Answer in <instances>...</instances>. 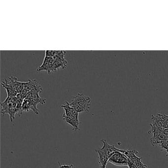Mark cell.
<instances>
[{"label": "cell", "instance_id": "cell-1", "mask_svg": "<svg viewBox=\"0 0 168 168\" xmlns=\"http://www.w3.org/2000/svg\"><path fill=\"white\" fill-rule=\"evenodd\" d=\"M90 102V97L79 93L74 96L69 103V105L73 107L78 113H81L89 112Z\"/></svg>", "mask_w": 168, "mask_h": 168}, {"label": "cell", "instance_id": "cell-2", "mask_svg": "<svg viewBox=\"0 0 168 168\" xmlns=\"http://www.w3.org/2000/svg\"><path fill=\"white\" fill-rule=\"evenodd\" d=\"M46 103V100L44 98L39 99H33L30 98H25L22 105L21 110L23 111L29 112L30 110H32L34 113L39 114V111L37 108L38 104L44 105Z\"/></svg>", "mask_w": 168, "mask_h": 168}, {"label": "cell", "instance_id": "cell-3", "mask_svg": "<svg viewBox=\"0 0 168 168\" xmlns=\"http://www.w3.org/2000/svg\"><path fill=\"white\" fill-rule=\"evenodd\" d=\"M18 81L17 78L14 76H10L2 81V85L7 90L8 97H15L17 95L16 87Z\"/></svg>", "mask_w": 168, "mask_h": 168}, {"label": "cell", "instance_id": "cell-4", "mask_svg": "<svg viewBox=\"0 0 168 168\" xmlns=\"http://www.w3.org/2000/svg\"><path fill=\"white\" fill-rule=\"evenodd\" d=\"M108 163L118 166H128V157L121 152H116L110 157Z\"/></svg>", "mask_w": 168, "mask_h": 168}, {"label": "cell", "instance_id": "cell-5", "mask_svg": "<svg viewBox=\"0 0 168 168\" xmlns=\"http://www.w3.org/2000/svg\"><path fill=\"white\" fill-rule=\"evenodd\" d=\"M95 151L99 155V163L100 167H106L109 158L107 155L105 146L103 145L102 148L96 149Z\"/></svg>", "mask_w": 168, "mask_h": 168}, {"label": "cell", "instance_id": "cell-6", "mask_svg": "<svg viewBox=\"0 0 168 168\" xmlns=\"http://www.w3.org/2000/svg\"><path fill=\"white\" fill-rule=\"evenodd\" d=\"M61 107L65 110V114L67 117H73L78 120V113L73 107L69 105V102L66 101L65 103L61 105Z\"/></svg>", "mask_w": 168, "mask_h": 168}, {"label": "cell", "instance_id": "cell-7", "mask_svg": "<svg viewBox=\"0 0 168 168\" xmlns=\"http://www.w3.org/2000/svg\"><path fill=\"white\" fill-rule=\"evenodd\" d=\"M101 141V142H103V146H105L107 155H108L109 159H110V157L112 156V155L115 153L116 152H120L123 154L125 152V150H121V149H117L113 145H110V144H108L107 142L105 139H102Z\"/></svg>", "mask_w": 168, "mask_h": 168}, {"label": "cell", "instance_id": "cell-8", "mask_svg": "<svg viewBox=\"0 0 168 168\" xmlns=\"http://www.w3.org/2000/svg\"><path fill=\"white\" fill-rule=\"evenodd\" d=\"M54 61V59L53 57H49L45 56L42 65L37 68V71L39 72L44 70V71H49V69L51 66V65L53 63Z\"/></svg>", "mask_w": 168, "mask_h": 168}, {"label": "cell", "instance_id": "cell-9", "mask_svg": "<svg viewBox=\"0 0 168 168\" xmlns=\"http://www.w3.org/2000/svg\"><path fill=\"white\" fill-rule=\"evenodd\" d=\"M63 119L65 120V121L69 124L71 125L73 127V130L77 131L79 130V126L80 122H79V120L76 119L73 117H67L66 115L64 113L63 114Z\"/></svg>", "mask_w": 168, "mask_h": 168}, {"label": "cell", "instance_id": "cell-10", "mask_svg": "<svg viewBox=\"0 0 168 168\" xmlns=\"http://www.w3.org/2000/svg\"><path fill=\"white\" fill-rule=\"evenodd\" d=\"M159 146L161 147L163 150H168V143L166 142H163L159 144Z\"/></svg>", "mask_w": 168, "mask_h": 168}, {"label": "cell", "instance_id": "cell-11", "mask_svg": "<svg viewBox=\"0 0 168 168\" xmlns=\"http://www.w3.org/2000/svg\"><path fill=\"white\" fill-rule=\"evenodd\" d=\"M167 157H168V150H167Z\"/></svg>", "mask_w": 168, "mask_h": 168}, {"label": "cell", "instance_id": "cell-12", "mask_svg": "<svg viewBox=\"0 0 168 168\" xmlns=\"http://www.w3.org/2000/svg\"><path fill=\"white\" fill-rule=\"evenodd\" d=\"M106 167H101L100 168H106Z\"/></svg>", "mask_w": 168, "mask_h": 168}]
</instances>
